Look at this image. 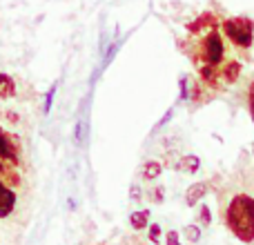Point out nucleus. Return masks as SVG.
<instances>
[{"label": "nucleus", "instance_id": "1", "mask_svg": "<svg viewBox=\"0 0 254 245\" xmlns=\"http://www.w3.org/2000/svg\"><path fill=\"white\" fill-rule=\"evenodd\" d=\"M219 214L223 225L234 239L246 245H254V163L246 154L228 179H221Z\"/></svg>", "mask_w": 254, "mask_h": 245}, {"label": "nucleus", "instance_id": "2", "mask_svg": "<svg viewBox=\"0 0 254 245\" xmlns=\"http://www.w3.org/2000/svg\"><path fill=\"white\" fill-rule=\"evenodd\" d=\"M223 18L214 11H203L188 25V36L183 40V52L190 56L194 67H221L232 58L228 40L221 31Z\"/></svg>", "mask_w": 254, "mask_h": 245}, {"label": "nucleus", "instance_id": "3", "mask_svg": "<svg viewBox=\"0 0 254 245\" xmlns=\"http://www.w3.org/2000/svg\"><path fill=\"white\" fill-rule=\"evenodd\" d=\"M221 31L234 54H241L246 58L250 56L254 47V18L228 16L221 20Z\"/></svg>", "mask_w": 254, "mask_h": 245}, {"label": "nucleus", "instance_id": "4", "mask_svg": "<svg viewBox=\"0 0 254 245\" xmlns=\"http://www.w3.org/2000/svg\"><path fill=\"white\" fill-rule=\"evenodd\" d=\"M0 161L9 163L11 167H18L22 161V154H20V145H18V138L11 136L9 131H4L0 127Z\"/></svg>", "mask_w": 254, "mask_h": 245}, {"label": "nucleus", "instance_id": "5", "mask_svg": "<svg viewBox=\"0 0 254 245\" xmlns=\"http://www.w3.org/2000/svg\"><path fill=\"white\" fill-rule=\"evenodd\" d=\"M18 207V196L2 179H0V219H7L16 212Z\"/></svg>", "mask_w": 254, "mask_h": 245}, {"label": "nucleus", "instance_id": "6", "mask_svg": "<svg viewBox=\"0 0 254 245\" xmlns=\"http://www.w3.org/2000/svg\"><path fill=\"white\" fill-rule=\"evenodd\" d=\"M212 189V181H196L185 189V205L188 207H196L203 198L207 196V192Z\"/></svg>", "mask_w": 254, "mask_h": 245}, {"label": "nucleus", "instance_id": "7", "mask_svg": "<svg viewBox=\"0 0 254 245\" xmlns=\"http://www.w3.org/2000/svg\"><path fill=\"white\" fill-rule=\"evenodd\" d=\"M163 174V163L161 161H154V158H149V161L140 163V170H138V176L140 181H145V183H152V181H158Z\"/></svg>", "mask_w": 254, "mask_h": 245}, {"label": "nucleus", "instance_id": "8", "mask_svg": "<svg viewBox=\"0 0 254 245\" xmlns=\"http://www.w3.org/2000/svg\"><path fill=\"white\" fill-rule=\"evenodd\" d=\"M16 80L11 74H4L0 71V101H9V98L16 96Z\"/></svg>", "mask_w": 254, "mask_h": 245}, {"label": "nucleus", "instance_id": "9", "mask_svg": "<svg viewBox=\"0 0 254 245\" xmlns=\"http://www.w3.org/2000/svg\"><path fill=\"white\" fill-rule=\"evenodd\" d=\"M176 170L185 172V174H196V172L201 170V158L194 156V154H185V156L179 158V163H176Z\"/></svg>", "mask_w": 254, "mask_h": 245}, {"label": "nucleus", "instance_id": "10", "mask_svg": "<svg viewBox=\"0 0 254 245\" xmlns=\"http://www.w3.org/2000/svg\"><path fill=\"white\" fill-rule=\"evenodd\" d=\"M149 210H136L129 214V225L131 230H136V232H143V230H147L149 225Z\"/></svg>", "mask_w": 254, "mask_h": 245}, {"label": "nucleus", "instance_id": "11", "mask_svg": "<svg viewBox=\"0 0 254 245\" xmlns=\"http://www.w3.org/2000/svg\"><path fill=\"white\" fill-rule=\"evenodd\" d=\"M0 179L7 181V183H13V185L20 183V176H18L16 172L11 170V165H9V163H4V161H0Z\"/></svg>", "mask_w": 254, "mask_h": 245}, {"label": "nucleus", "instance_id": "12", "mask_svg": "<svg viewBox=\"0 0 254 245\" xmlns=\"http://www.w3.org/2000/svg\"><path fill=\"white\" fill-rule=\"evenodd\" d=\"M246 107H248V114H250V119L254 122V76L246 85Z\"/></svg>", "mask_w": 254, "mask_h": 245}, {"label": "nucleus", "instance_id": "13", "mask_svg": "<svg viewBox=\"0 0 254 245\" xmlns=\"http://www.w3.org/2000/svg\"><path fill=\"white\" fill-rule=\"evenodd\" d=\"M183 234H185V239H188L190 243H198V241H201V234H203V230H201V225H196V223H190V225H185Z\"/></svg>", "mask_w": 254, "mask_h": 245}, {"label": "nucleus", "instance_id": "14", "mask_svg": "<svg viewBox=\"0 0 254 245\" xmlns=\"http://www.w3.org/2000/svg\"><path fill=\"white\" fill-rule=\"evenodd\" d=\"M196 221H198V223H203V228H207V225H210L212 216H210V207H207L205 203H198V205H196Z\"/></svg>", "mask_w": 254, "mask_h": 245}, {"label": "nucleus", "instance_id": "15", "mask_svg": "<svg viewBox=\"0 0 254 245\" xmlns=\"http://www.w3.org/2000/svg\"><path fill=\"white\" fill-rule=\"evenodd\" d=\"M56 87H58V83H54L52 87L47 89V94H45V101H43V114L45 116L52 112V103H54V96H56Z\"/></svg>", "mask_w": 254, "mask_h": 245}, {"label": "nucleus", "instance_id": "16", "mask_svg": "<svg viewBox=\"0 0 254 245\" xmlns=\"http://www.w3.org/2000/svg\"><path fill=\"white\" fill-rule=\"evenodd\" d=\"M179 87H181L179 101H188V96H190V78L188 76H181L179 78Z\"/></svg>", "mask_w": 254, "mask_h": 245}, {"label": "nucleus", "instance_id": "17", "mask_svg": "<svg viewBox=\"0 0 254 245\" xmlns=\"http://www.w3.org/2000/svg\"><path fill=\"white\" fill-rule=\"evenodd\" d=\"M147 230H149V234H147L149 241H152L154 245L161 243V225H158V223H152V225H147Z\"/></svg>", "mask_w": 254, "mask_h": 245}, {"label": "nucleus", "instance_id": "18", "mask_svg": "<svg viewBox=\"0 0 254 245\" xmlns=\"http://www.w3.org/2000/svg\"><path fill=\"white\" fill-rule=\"evenodd\" d=\"M119 47H121V40H116L114 45H110V49H107V54H105V58H103V67H107L112 62V58L116 56V52H119Z\"/></svg>", "mask_w": 254, "mask_h": 245}, {"label": "nucleus", "instance_id": "19", "mask_svg": "<svg viewBox=\"0 0 254 245\" xmlns=\"http://www.w3.org/2000/svg\"><path fill=\"white\" fill-rule=\"evenodd\" d=\"M85 121H78V125H76V131H74V138H76V143L78 145H83L85 143Z\"/></svg>", "mask_w": 254, "mask_h": 245}, {"label": "nucleus", "instance_id": "20", "mask_svg": "<svg viewBox=\"0 0 254 245\" xmlns=\"http://www.w3.org/2000/svg\"><path fill=\"white\" fill-rule=\"evenodd\" d=\"M172 116H174V107H170V110H167V112H165V114H163V119H161V121H158V122H156V127H154V131H161V129H163V127H165V125H167V122H170V121H172Z\"/></svg>", "mask_w": 254, "mask_h": 245}, {"label": "nucleus", "instance_id": "21", "mask_svg": "<svg viewBox=\"0 0 254 245\" xmlns=\"http://www.w3.org/2000/svg\"><path fill=\"white\" fill-rule=\"evenodd\" d=\"M149 196H152V201H154V203H163V196H165V187H163V185L154 187L152 192H149Z\"/></svg>", "mask_w": 254, "mask_h": 245}, {"label": "nucleus", "instance_id": "22", "mask_svg": "<svg viewBox=\"0 0 254 245\" xmlns=\"http://www.w3.org/2000/svg\"><path fill=\"white\" fill-rule=\"evenodd\" d=\"M129 196H131V201H136V203H138V201H143V189H140V185H131V187H129Z\"/></svg>", "mask_w": 254, "mask_h": 245}, {"label": "nucleus", "instance_id": "23", "mask_svg": "<svg viewBox=\"0 0 254 245\" xmlns=\"http://www.w3.org/2000/svg\"><path fill=\"white\" fill-rule=\"evenodd\" d=\"M165 245H181V239H179V232H167L165 234Z\"/></svg>", "mask_w": 254, "mask_h": 245}]
</instances>
